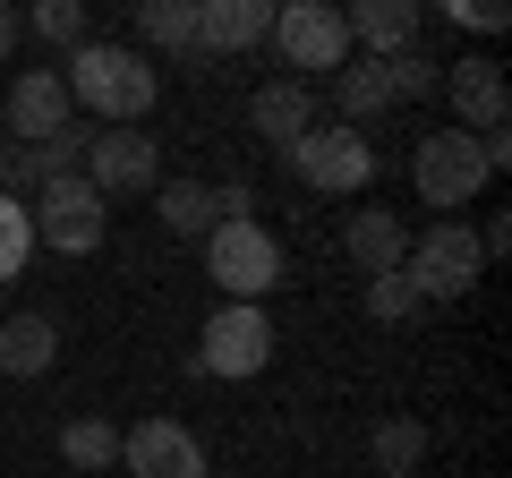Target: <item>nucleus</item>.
Segmentation results:
<instances>
[{
  "instance_id": "nucleus-23",
  "label": "nucleus",
  "mask_w": 512,
  "mask_h": 478,
  "mask_svg": "<svg viewBox=\"0 0 512 478\" xmlns=\"http://www.w3.org/2000/svg\"><path fill=\"white\" fill-rule=\"evenodd\" d=\"M419 453H427V427L419 419H384L376 427V470L384 478H410V470H419Z\"/></svg>"
},
{
  "instance_id": "nucleus-19",
  "label": "nucleus",
  "mask_w": 512,
  "mask_h": 478,
  "mask_svg": "<svg viewBox=\"0 0 512 478\" xmlns=\"http://www.w3.org/2000/svg\"><path fill=\"white\" fill-rule=\"evenodd\" d=\"M154 214H163L171 239H205V231H214V197H205L197 180H163V188H154Z\"/></svg>"
},
{
  "instance_id": "nucleus-5",
  "label": "nucleus",
  "mask_w": 512,
  "mask_h": 478,
  "mask_svg": "<svg viewBox=\"0 0 512 478\" xmlns=\"http://www.w3.org/2000/svg\"><path fill=\"white\" fill-rule=\"evenodd\" d=\"M478 231H461V222H427L419 239H410V257H402V282L419 291V308L427 299H461L478 282Z\"/></svg>"
},
{
  "instance_id": "nucleus-29",
  "label": "nucleus",
  "mask_w": 512,
  "mask_h": 478,
  "mask_svg": "<svg viewBox=\"0 0 512 478\" xmlns=\"http://www.w3.org/2000/svg\"><path fill=\"white\" fill-rule=\"evenodd\" d=\"M444 18H453V26H478V35H495V26H504V9H487V0H453Z\"/></svg>"
},
{
  "instance_id": "nucleus-6",
  "label": "nucleus",
  "mask_w": 512,
  "mask_h": 478,
  "mask_svg": "<svg viewBox=\"0 0 512 478\" xmlns=\"http://www.w3.org/2000/svg\"><path fill=\"white\" fill-rule=\"evenodd\" d=\"M274 43H282V60L299 69V86L350 69V26H342L333 0H291V9H274Z\"/></svg>"
},
{
  "instance_id": "nucleus-14",
  "label": "nucleus",
  "mask_w": 512,
  "mask_h": 478,
  "mask_svg": "<svg viewBox=\"0 0 512 478\" xmlns=\"http://www.w3.org/2000/svg\"><path fill=\"white\" fill-rule=\"evenodd\" d=\"M248 129L265 137V146H282V154H291L299 137L316 129V86H299V77H274V86H256V103H248Z\"/></svg>"
},
{
  "instance_id": "nucleus-16",
  "label": "nucleus",
  "mask_w": 512,
  "mask_h": 478,
  "mask_svg": "<svg viewBox=\"0 0 512 478\" xmlns=\"http://www.w3.org/2000/svg\"><path fill=\"white\" fill-rule=\"evenodd\" d=\"M350 43H367V60H393V52H419V9L410 0H359L342 9Z\"/></svg>"
},
{
  "instance_id": "nucleus-4",
  "label": "nucleus",
  "mask_w": 512,
  "mask_h": 478,
  "mask_svg": "<svg viewBox=\"0 0 512 478\" xmlns=\"http://www.w3.org/2000/svg\"><path fill=\"white\" fill-rule=\"evenodd\" d=\"M410 180H419V205H436V214L453 222L461 205H470L478 188L495 180V171H487V146H478L470 129H436V137H419V163H410Z\"/></svg>"
},
{
  "instance_id": "nucleus-27",
  "label": "nucleus",
  "mask_w": 512,
  "mask_h": 478,
  "mask_svg": "<svg viewBox=\"0 0 512 478\" xmlns=\"http://www.w3.org/2000/svg\"><path fill=\"white\" fill-rule=\"evenodd\" d=\"M35 188H43V171H35V154H26V146H0V197H35Z\"/></svg>"
},
{
  "instance_id": "nucleus-31",
  "label": "nucleus",
  "mask_w": 512,
  "mask_h": 478,
  "mask_svg": "<svg viewBox=\"0 0 512 478\" xmlns=\"http://www.w3.org/2000/svg\"><path fill=\"white\" fill-rule=\"evenodd\" d=\"M410 478H419V470H410Z\"/></svg>"
},
{
  "instance_id": "nucleus-2",
  "label": "nucleus",
  "mask_w": 512,
  "mask_h": 478,
  "mask_svg": "<svg viewBox=\"0 0 512 478\" xmlns=\"http://www.w3.org/2000/svg\"><path fill=\"white\" fill-rule=\"evenodd\" d=\"M205 274L239 299V308H265V291L282 282V239L265 222H214L205 231Z\"/></svg>"
},
{
  "instance_id": "nucleus-3",
  "label": "nucleus",
  "mask_w": 512,
  "mask_h": 478,
  "mask_svg": "<svg viewBox=\"0 0 512 478\" xmlns=\"http://www.w3.org/2000/svg\"><path fill=\"white\" fill-rule=\"evenodd\" d=\"M26 222H35V248H60V257H94V248H103L111 205L94 197L77 171H60V180H43L35 197H26Z\"/></svg>"
},
{
  "instance_id": "nucleus-11",
  "label": "nucleus",
  "mask_w": 512,
  "mask_h": 478,
  "mask_svg": "<svg viewBox=\"0 0 512 478\" xmlns=\"http://www.w3.org/2000/svg\"><path fill=\"white\" fill-rule=\"evenodd\" d=\"M436 86L453 94V129H470V137H495V129L512 120V86H504L495 60H453Z\"/></svg>"
},
{
  "instance_id": "nucleus-17",
  "label": "nucleus",
  "mask_w": 512,
  "mask_h": 478,
  "mask_svg": "<svg viewBox=\"0 0 512 478\" xmlns=\"http://www.w3.org/2000/svg\"><path fill=\"white\" fill-rule=\"evenodd\" d=\"M52 359H60L52 316H9L0 325V376H52Z\"/></svg>"
},
{
  "instance_id": "nucleus-26",
  "label": "nucleus",
  "mask_w": 512,
  "mask_h": 478,
  "mask_svg": "<svg viewBox=\"0 0 512 478\" xmlns=\"http://www.w3.org/2000/svg\"><path fill=\"white\" fill-rule=\"evenodd\" d=\"M367 316H376V325H402V316H419V291H410L402 274H376L367 282Z\"/></svg>"
},
{
  "instance_id": "nucleus-20",
  "label": "nucleus",
  "mask_w": 512,
  "mask_h": 478,
  "mask_svg": "<svg viewBox=\"0 0 512 478\" xmlns=\"http://www.w3.org/2000/svg\"><path fill=\"white\" fill-rule=\"evenodd\" d=\"M60 461L69 470H120V427L111 419H69L60 427Z\"/></svg>"
},
{
  "instance_id": "nucleus-15",
  "label": "nucleus",
  "mask_w": 512,
  "mask_h": 478,
  "mask_svg": "<svg viewBox=\"0 0 512 478\" xmlns=\"http://www.w3.org/2000/svg\"><path fill=\"white\" fill-rule=\"evenodd\" d=\"M265 35H274L265 0H197V52H248Z\"/></svg>"
},
{
  "instance_id": "nucleus-9",
  "label": "nucleus",
  "mask_w": 512,
  "mask_h": 478,
  "mask_svg": "<svg viewBox=\"0 0 512 478\" xmlns=\"http://www.w3.org/2000/svg\"><path fill=\"white\" fill-rule=\"evenodd\" d=\"M265 359H274V316H265V308H239V299H231V308L205 316V342H197V368L205 376H231V385H239V376H265Z\"/></svg>"
},
{
  "instance_id": "nucleus-18",
  "label": "nucleus",
  "mask_w": 512,
  "mask_h": 478,
  "mask_svg": "<svg viewBox=\"0 0 512 478\" xmlns=\"http://www.w3.org/2000/svg\"><path fill=\"white\" fill-rule=\"evenodd\" d=\"M376 111H393V94H384V69H376V60L333 69V120H342V129L367 137V120H376Z\"/></svg>"
},
{
  "instance_id": "nucleus-30",
  "label": "nucleus",
  "mask_w": 512,
  "mask_h": 478,
  "mask_svg": "<svg viewBox=\"0 0 512 478\" xmlns=\"http://www.w3.org/2000/svg\"><path fill=\"white\" fill-rule=\"evenodd\" d=\"M18 35H26V26H18V9H0V60L18 52Z\"/></svg>"
},
{
  "instance_id": "nucleus-21",
  "label": "nucleus",
  "mask_w": 512,
  "mask_h": 478,
  "mask_svg": "<svg viewBox=\"0 0 512 478\" xmlns=\"http://www.w3.org/2000/svg\"><path fill=\"white\" fill-rule=\"evenodd\" d=\"M137 35L163 43V52H197V0H146L137 9Z\"/></svg>"
},
{
  "instance_id": "nucleus-28",
  "label": "nucleus",
  "mask_w": 512,
  "mask_h": 478,
  "mask_svg": "<svg viewBox=\"0 0 512 478\" xmlns=\"http://www.w3.org/2000/svg\"><path fill=\"white\" fill-rule=\"evenodd\" d=\"M205 197H214V222H256V197L239 180H222V188H205Z\"/></svg>"
},
{
  "instance_id": "nucleus-8",
  "label": "nucleus",
  "mask_w": 512,
  "mask_h": 478,
  "mask_svg": "<svg viewBox=\"0 0 512 478\" xmlns=\"http://www.w3.org/2000/svg\"><path fill=\"white\" fill-rule=\"evenodd\" d=\"M291 171L308 188H325V197H359V188L376 180V146H367L359 129H342V120H316L291 146Z\"/></svg>"
},
{
  "instance_id": "nucleus-12",
  "label": "nucleus",
  "mask_w": 512,
  "mask_h": 478,
  "mask_svg": "<svg viewBox=\"0 0 512 478\" xmlns=\"http://www.w3.org/2000/svg\"><path fill=\"white\" fill-rule=\"evenodd\" d=\"M69 120H77V103H69V86H60V69H26L18 86H9V137H18L26 154L52 146Z\"/></svg>"
},
{
  "instance_id": "nucleus-10",
  "label": "nucleus",
  "mask_w": 512,
  "mask_h": 478,
  "mask_svg": "<svg viewBox=\"0 0 512 478\" xmlns=\"http://www.w3.org/2000/svg\"><path fill=\"white\" fill-rule=\"evenodd\" d=\"M120 461H128V478H205V444L180 419H137L120 436Z\"/></svg>"
},
{
  "instance_id": "nucleus-24",
  "label": "nucleus",
  "mask_w": 512,
  "mask_h": 478,
  "mask_svg": "<svg viewBox=\"0 0 512 478\" xmlns=\"http://www.w3.org/2000/svg\"><path fill=\"white\" fill-rule=\"evenodd\" d=\"M376 69H384V94H393V103H410V94H436L444 60H427V52H393V60H376Z\"/></svg>"
},
{
  "instance_id": "nucleus-13",
  "label": "nucleus",
  "mask_w": 512,
  "mask_h": 478,
  "mask_svg": "<svg viewBox=\"0 0 512 478\" xmlns=\"http://www.w3.org/2000/svg\"><path fill=\"white\" fill-rule=\"evenodd\" d=\"M342 248H350V265H359L367 282H376V274H402L410 222L393 214V205H359V214H350V231H342Z\"/></svg>"
},
{
  "instance_id": "nucleus-22",
  "label": "nucleus",
  "mask_w": 512,
  "mask_h": 478,
  "mask_svg": "<svg viewBox=\"0 0 512 478\" xmlns=\"http://www.w3.org/2000/svg\"><path fill=\"white\" fill-rule=\"evenodd\" d=\"M18 26L35 43H52V52H77V43H86V0H35Z\"/></svg>"
},
{
  "instance_id": "nucleus-25",
  "label": "nucleus",
  "mask_w": 512,
  "mask_h": 478,
  "mask_svg": "<svg viewBox=\"0 0 512 478\" xmlns=\"http://www.w3.org/2000/svg\"><path fill=\"white\" fill-rule=\"evenodd\" d=\"M26 257H35V222H26L18 197H0V282H18Z\"/></svg>"
},
{
  "instance_id": "nucleus-7",
  "label": "nucleus",
  "mask_w": 512,
  "mask_h": 478,
  "mask_svg": "<svg viewBox=\"0 0 512 478\" xmlns=\"http://www.w3.org/2000/svg\"><path fill=\"white\" fill-rule=\"evenodd\" d=\"M77 180H86L103 205L111 197H137V188H163V146H154L146 129H94Z\"/></svg>"
},
{
  "instance_id": "nucleus-1",
  "label": "nucleus",
  "mask_w": 512,
  "mask_h": 478,
  "mask_svg": "<svg viewBox=\"0 0 512 478\" xmlns=\"http://www.w3.org/2000/svg\"><path fill=\"white\" fill-rule=\"evenodd\" d=\"M60 86H69L77 111H94L103 129H137L154 111V60L146 52H128V43H77L69 69H60Z\"/></svg>"
}]
</instances>
